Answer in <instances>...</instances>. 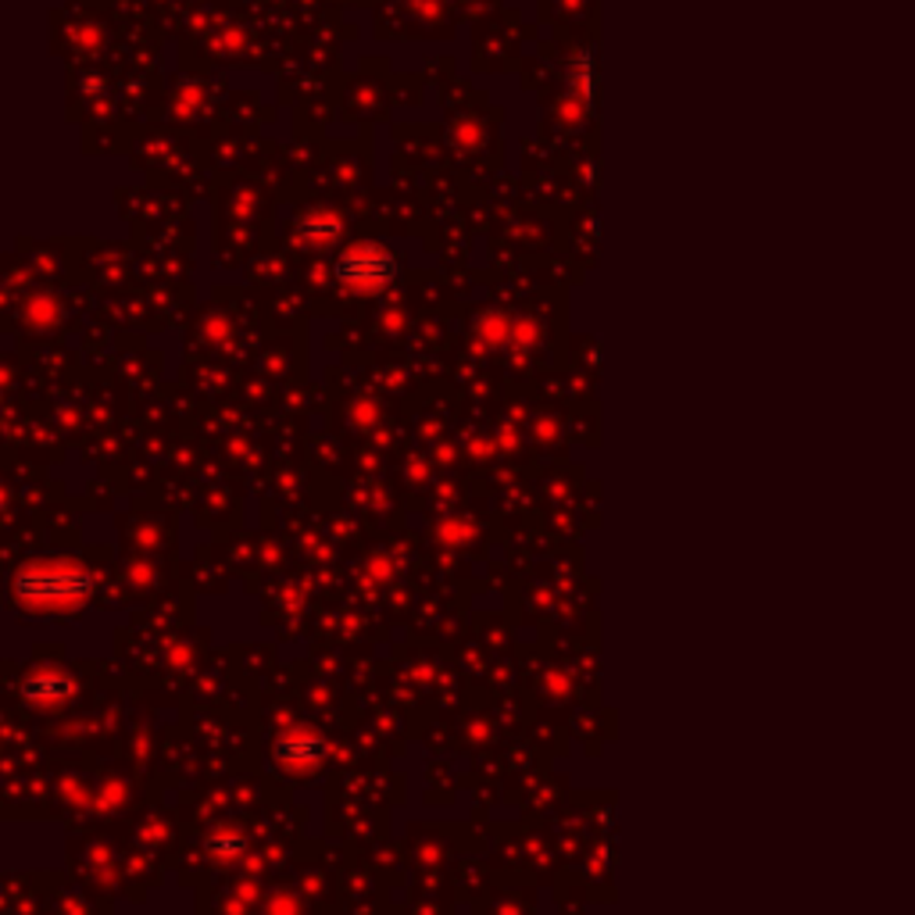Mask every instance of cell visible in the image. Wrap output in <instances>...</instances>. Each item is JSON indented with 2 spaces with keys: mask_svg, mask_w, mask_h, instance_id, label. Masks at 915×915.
I'll return each instance as SVG.
<instances>
[{
  "mask_svg": "<svg viewBox=\"0 0 915 915\" xmlns=\"http://www.w3.org/2000/svg\"><path fill=\"white\" fill-rule=\"evenodd\" d=\"M208 851H219V855H229V859H232V855H240V851H243V841H240V836L222 833V836H211V841H208Z\"/></svg>",
  "mask_w": 915,
  "mask_h": 915,
  "instance_id": "cell-5",
  "label": "cell"
},
{
  "mask_svg": "<svg viewBox=\"0 0 915 915\" xmlns=\"http://www.w3.org/2000/svg\"><path fill=\"white\" fill-rule=\"evenodd\" d=\"M75 690V684L69 676H54V673H40L33 679H25V697L29 701H65V697Z\"/></svg>",
  "mask_w": 915,
  "mask_h": 915,
  "instance_id": "cell-4",
  "label": "cell"
},
{
  "mask_svg": "<svg viewBox=\"0 0 915 915\" xmlns=\"http://www.w3.org/2000/svg\"><path fill=\"white\" fill-rule=\"evenodd\" d=\"M401 258L383 243H354L336 258V283L351 293H383L397 283Z\"/></svg>",
  "mask_w": 915,
  "mask_h": 915,
  "instance_id": "cell-2",
  "label": "cell"
},
{
  "mask_svg": "<svg viewBox=\"0 0 915 915\" xmlns=\"http://www.w3.org/2000/svg\"><path fill=\"white\" fill-rule=\"evenodd\" d=\"M322 751H325L322 740L308 737V734H293V737H287V740H279V748H275L279 762H283V766H293V769H312V766H319Z\"/></svg>",
  "mask_w": 915,
  "mask_h": 915,
  "instance_id": "cell-3",
  "label": "cell"
},
{
  "mask_svg": "<svg viewBox=\"0 0 915 915\" xmlns=\"http://www.w3.org/2000/svg\"><path fill=\"white\" fill-rule=\"evenodd\" d=\"M14 594L25 604H51V609L58 604V609H65V604H75L90 594V580L72 562H37L19 572Z\"/></svg>",
  "mask_w": 915,
  "mask_h": 915,
  "instance_id": "cell-1",
  "label": "cell"
}]
</instances>
